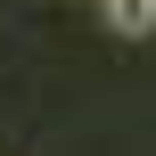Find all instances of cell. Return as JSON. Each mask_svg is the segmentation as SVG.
Returning a JSON list of instances; mask_svg holds the SVG:
<instances>
[{"label":"cell","mask_w":156,"mask_h":156,"mask_svg":"<svg viewBox=\"0 0 156 156\" xmlns=\"http://www.w3.org/2000/svg\"><path fill=\"white\" fill-rule=\"evenodd\" d=\"M99 16L123 33V41H140V33H156V0H99Z\"/></svg>","instance_id":"1"}]
</instances>
